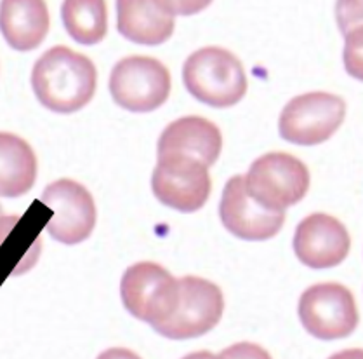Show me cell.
I'll return each instance as SVG.
<instances>
[{
    "instance_id": "2e32d148",
    "label": "cell",
    "mask_w": 363,
    "mask_h": 359,
    "mask_svg": "<svg viewBox=\"0 0 363 359\" xmlns=\"http://www.w3.org/2000/svg\"><path fill=\"white\" fill-rule=\"evenodd\" d=\"M37 157L23 138L0 133V198H19L33 187Z\"/></svg>"
},
{
    "instance_id": "8fae6325",
    "label": "cell",
    "mask_w": 363,
    "mask_h": 359,
    "mask_svg": "<svg viewBox=\"0 0 363 359\" xmlns=\"http://www.w3.org/2000/svg\"><path fill=\"white\" fill-rule=\"evenodd\" d=\"M219 216L228 232L245 241H266L284 227V211H269L247 195L243 176H233L226 183L219 204Z\"/></svg>"
},
{
    "instance_id": "5bb4252c",
    "label": "cell",
    "mask_w": 363,
    "mask_h": 359,
    "mask_svg": "<svg viewBox=\"0 0 363 359\" xmlns=\"http://www.w3.org/2000/svg\"><path fill=\"white\" fill-rule=\"evenodd\" d=\"M176 14L172 2L122 0L117 4L118 32L136 44H164L172 36Z\"/></svg>"
},
{
    "instance_id": "30bf717a",
    "label": "cell",
    "mask_w": 363,
    "mask_h": 359,
    "mask_svg": "<svg viewBox=\"0 0 363 359\" xmlns=\"http://www.w3.org/2000/svg\"><path fill=\"white\" fill-rule=\"evenodd\" d=\"M208 168L188 157H164L152 176L155 198L181 213L199 211L211 195Z\"/></svg>"
},
{
    "instance_id": "9c48e42d",
    "label": "cell",
    "mask_w": 363,
    "mask_h": 359,
    "mask_svg": "<svg viewBox=\"0 0 363 359\" xmlns=\"http://www.w3.org/2000/svg\"><path fill=\"white\" fill-rule=\"evenodd\" d=\"M42 200L52 210L45 229L63 245H79L92 234L96 225V204L91 192L79 181L61 178L45 187Z\"/></svg>"
},
{
    "instance_id": "7402d4cb",
    "label": "cell",
    "mask_w": 363,
    "mask_h": 359,
    "mask_svg": "<svg viewBox=\"0 0 363 359\" xmlns=\"http://www.w3.org/2000/svg\"><path fill=\"white\" fill-rule=\"evenodd\" d=\"M0 216H4V211H2V206H0Z\"/></svg>"
},
{
    "instance_id": "3957f363",
    "label": "cell",
    "mask_w": 363,
    "mask_h": 359,
    "mask_svg": "<svg viewBox=\"0 0 363 359\" xmlns=\"http://www.w3.org/2000/svg\"><path fill=\"white\" fill-rule=\"evenodd\" d=\"M247 195L269 211H285L306 195L310 171L294 156L272 152L254 161L243 176Z\"/></svg>"
},
{
    "instance_id": "7c38bea8",
    "label": "cell",
    "mask_w": 363,
    "mask_h": 359,
    "mask_svg": "<svg viewBox=\"0 0 363 359\" xmlns=\"http://www.w3.org/2000/svg\"><path fill=\"white\" fill-rule=\"evenodd\" d=\"M351 239L346 227L334 216L315 213L297 225L294 252L311 269H330L345 262Z\"/></svg>"
},
{
    "instance_id": "e0dca14e",
    "label": "cell",
    "mask_w": 363,
    "mask_h": 359,
    "mask_svg": "<svg viewBox=\"0 0 363 359\" xmlns=\"http://www.w3.org/2000/svg\"><path fill=\"white\" fill-rule=\"evenodd\" d=\"M63 25L75 42L94 45L108 30L106 4L101 0H68L61 7Z\"/></svg>"
},
{
    "instance_id": "277c9868",
    "label": "cell",
    "mask_w": 363,
    "mask_h": 359,
    "mask_svg": "<svg viewBox=\"0 0 363 359\" xmlns=\"http://www.w3.org/2000/svg\"><path fill=\"white\" fill-rule=\"evenodd\" d=\"M121 295L123 307L134 318L155 328L167 321L176 311L179 283L162 265L139 262L123 272Z\"/></svg>"
},
{
    "instance_id": "8992f818",
    "label": "cell",
    "mask_w": 363,
    "mask_h": 359,
    "mask_svg": "<svg viewBox=\"0 0 363 359\" xmlns=\"http://www.w3.org/2000/svg\"><path fill=\"white\" fill-rule=\"evenodd\" d=\"M346 115L345 100L329 92H308L291 100L281 110L278 131L294 145H318L327 141Z\"/></svg>"
},
{
    "instance_id": "ac0fdd59",
    "label": "cell",
    "mask_w": 363,
    "mask_h": 359,
    "mask_svg": "<svg viewBox=\"0 0 363 359\" xmlns=\"http://www.w3.org/2000/svg\"><path fill=\"white\" fill-rule=\"evenodd\" d=\"M223 359H272L268 353L256 343H235L219 354Z\"/></svg>"
},
{
    "instance_id": "5b68a950",
    "label": "cell",
    "mask_w": 363,
    "mask_h": 359,
    "mask_svg": "<svg viewBox=\"0 0 363 359\" xmlns=\"http://www.w3.org/2000/svg\"><path fill=\"white\" fill-rule=\"evenodd\" d=\"M110 92L113 102L129 112L157 110L171 95V73L155 58H123L111 70Z\"/></svg>"
},
{
    "instance_id": "44dd1931",
    "label": "cell",
    "mask_w": 363,
    "mask_h": 359,
    "mask_svg": "<svg viewBox=\"0 0 363 359\" xmlns=\"http://www.w3.org/2000/svg\"><path fill=\"white\" fill-rule=\"evenodd\" d=\"M183 359H223L221 356H216V354L207 353V350H200V353H193L184 356Z\"/></svg>"
},
{
    "instance_id": "d6986e66",
    "label": "cell",
    "mask_w": 363,
    "mask_h": 359,
    "mask_svg": "<svg viewBox=\"0 0 363 359\" xmlns=\"http://www.w3.org/2000/svg\"><path fill=\"white\" fill-rule=\"evenodd\" d=\"M98 359H141V358L129 349H123V347H113V349H108L99 354Z\"/></svg>"
},
{
    "instance_id": "9a60e30c",
    "label": "cell",
    "mask_w": 363,
    "mask_h": 359,
    "mask_svg": "<svg viewBox=\"0 0 363 359\" xmlns=\"http://www.w3.org/2000/svg\"><path fill=\"white\" fill-rule=\"evenodd\" d=\"M0 32L16 51H33L49 32V11L38 0H6L0 4Z\"/></svg>"
},
{
    "instance_id": "ffe728a7",
    "label": "cell",
    "mask_w": 363,
    "mask_h": 359,
    "mask_svg": "<svg viewBox=\"0 0 363 359\" xmlns=\"http://www.w3.org/2000/svg\"><path fill=\"white\" fill-rule=\"evenodd\" d=\"M329 359H363V353L362 349H350L334 354V356H330Z\"/></svg>"
},
{
    "instance_id": "6da1fadb",
    "label": "cell",
    "mask_w": 363,
    "mask_h": 359,
    "mask_svg": "<svg viewBox=\"0 0 363 359\" xmlns=\"http://www.w3.org/2000/svg\"><path fill=\"white\" fill-rule=\"evenodd\" d=\"M98 72L84 54L57 45L35 63L32 87L38 102L57 114H72L87 105L96 92Z\"/></svg>"
},
{
    "instance_id": "52a82bcc",
    "label": "cell",
    "mask_w": 363,
    "mask_h": 359,
    "mask_svg": "<svg viewBox=\"0 0 363 359\" xmlns=\"http://www.w3.org/2000/svg\"><path fill=\"white\" fill-rule=\"evenodd\" d=\"M179 300L174 314L165 323L153 328L162 337L171 341L202 337L211 331L225 311V299L221 289L211 281L196 276L177 279Z\"/></svg>"
},
{
    "instance_id": "ba28073f",
    "label": "cell",
    "mask_w": 363,
    "mask_h": 359,
    "mask_svg": "<svg viewBox=\"0 0 363 359\" xmlns=\"http://www.w3.org/2000/svg\"><path fill=\"white\" fill-rule=\"evenodd\" d=\"M299 318L313 337L337 341L353 333L358 311L350 289L337 283H322L301 295Z\"/></svg>"
},
{
    "instance_id": "4fadbf2b",
    "label": "cell",
    "mask_w": 363,
    "mask_h": 359,
    "mask_svg": "<svg viewBox=\"0 0 363 359\" xmlns=\"http://www.w3.org/2000/svg\"><path fill=\"white\" fill-rule=\"evenodd\" d=\"M223 149L221 131L203 117H183L169 124L158 140V159L188 157L211 168Z\"/></svg>"
},
{
    "instance_id": "7a4b0ae2",
    "label": "cell",
    "mask_w": 363,
    "mask_h": 359,
    "mask_svg": "<svg viewBox=\"0 0 363 359\" xmlns=\"http://www.w3.org/2000/svg\"><path fill=\"white\" fill-rule=\"evenodd\" d=\"M190 95L214 108L237 105L247 92V77L237 56L223 48H203L193 53L183 68Z\"/></svg>"
}]
</instances>
